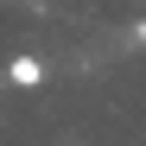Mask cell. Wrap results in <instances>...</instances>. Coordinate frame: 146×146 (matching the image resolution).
<instances>
[{
    "mask_svg": "<svg viewBox=\"0 0 146 146\" xmlns=\"http://www.w3.org/2000/svg\"><path fill=\"white\" fill-rule=\"evenodd\" d=\"M7 76H13L19 89H32V83H44V64H38V57H13V64H7Z\"/></svg>",
    "mask_w": 146,
    "mask_h": 146,
    "instance_id": "obj_1",
    "label": "cell"
},
{
    "mask_svg": "<svg viewBox=\"0 0 146 146\" xmlns=\"http://www.w3.org/2000/svg\"><path fill=\"white\" fill-rule=\"evenodd\" d=\"M140 38H146V26H140Z\"/></svg>",
    "mask_w": 146,
    "mask_h": 146,
    "instance_id": "obj_2",
    "label": "cell"
}]
</instances>
